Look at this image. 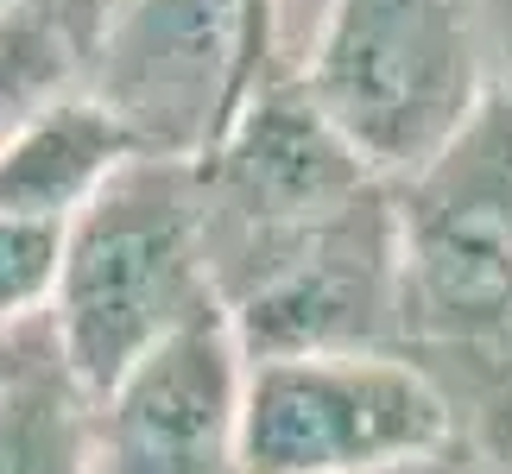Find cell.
Listing matches in <instances>:
<instances>
[{
  "mask_svg": "<svg viewBox=\"0 0 512 474\" xmlns=\"http://www.w3.org/2000/svg\"><path fill=\"white\" fill-rule=\"evenodd\" d=\"M462 443L443 386L405 354L247 361L241 474H373Z\"/></svg>",
  "mask_w": 512,
  "mask_h": 474,
  "instance_id": "obj_5",
  "label": "cell"
},
{
  "mask_svg": "<svg viewBox=\"0 0 512 474\" xmlns=\"http://www.w3.org/2000/svg\"><path fill=\"white\" fill-rule=\"evenodd\" d=\"M102 0H19L0 7V152L51 102L83 89Z\"/></svg>",
  "mask_w": 512,
  "mask_h": 474,
  "instance_id": "obj_9",
  "label": "cell"
},
{
  "mask_svg": "<svg viewBox=\"0 0 512 474\" xmlns=\"http://www.w3.org/2000/svg\"><path fill=\"white\" fill-rule=\"evenodd\" d=\"M272 83L253 0H102L83 95L140 158L203 165Z\"/></svg>",
  "mask_w": 512,
  "mask_h": 474,
  "instance_id": "obj_4",
  "label": "cell"
},
{
  "mask_svg": "<svg viewBox=\"0 0 512 474\" xmlns=\"http://www.w3.org/2000/svg\"><path fill=\"white\" fill-rule=\"evenodd\" d=\"M32 329V323H26ZM26 329H0V380H7V367L19 361V348H26Z\"/></svg>",
  "mask_w": 512,
  "mask_h": 474,
  "instance_id": "obj_12",
  "label": "cell"
},
{
  "mask_svg": "<svg viewBox=\"0 0 512 474\" xmlns=\"http://www.w3.org/2000/svg\"><path fill=\"white\" fill-rule=\"evenodd\" d=\"M57 266H64V228L0 209V329H26L51 310Z\"/></svg>",
  "mask_w": 512,
  "mask_h": 474,
  "instance_id": "obj_10",
  "label": "cell"
},
{
  "mask_svg": "<svg viewBox=\"0 0 512 474\" xmlns=\"http://www.w3.org/2000/svg\"><path fill=\"white\" fill-rule=\"evenodd\" d=\"M89 411L95 399L38 316L0 380V474H89Z\"/></svg>",
  "mask_w": 512,
  "mask_h": 474,
  "instance_id": "obj_8",
  "label": "cell"
},
{
  "mask_svg": "<svg viewBox=\"0 0 512 474\" xmlns=\"http://www.w3.org/2000/svg\"><path fill=\"white\" fill-rule=\"evenodd\" d=\"M279 13H285V0H279ZM272 45H279V38H272Z\"/></svg>",
  "mask_w": 512,
  "mask_h": 474,
  "instance_id": "obj_15",
  "label": "cell"
},
{
  "mask_svg": "<svg viewBox=\"0 0 512 474\" xmlns=\"http://www.w3.org/2000/svg\"><path fill=\"white\" fill-rule=\"evenodd\" d=\"M247 354L222 304L184 323L89 411V474H241Z\"/></svg>",
  "mask_w": 512,
  "mask_h": 474,
  "instance_id": "obj_6",
  "label": "cell"
},
{
  "mask_svg": "<svg viewBox=\"0 0 512 474\" xmlns=\"http://www.w3.org/2000/svg\"><path fill=\"white\" fill-rule=\"evenodd\" d=\"M0 7H19V0H0Z\"/></svg>",
  "mask_w": 512,
  "mask_h": 474,
  "instance_id": "obj_14",
  "label": "cell"
},
{
  "mask_svg": "<svg viewBox=\"0 0 512 474\" xmlns=\"http://www.w3.org/2000/svg\"><path fill=\"white\" fill-rule=\"evenodd\" d=\"M133 158H140L133 140L76 89L64 102H51L0 152V209L26 215V222L70 228L108 190V177L121 165H133Z\"/></svg>",
  "mask_w": 512,
  "mask_h": 474,
  "instance_id": "obj_7",
  "label": "cell"
},
{
  "mask_svg": "<svg viewBox=\"0 0 512 474\" xmlns=\"http://www.w3.org/2000/svg\"><path fill=\"white\" fill-rule=\"evenodd\" d=\"M373 474H500L487 456H475L468 443H449V449H430V456H405L392 468H373Z\"/></svg>",
  "mask_w": 512,
  "mask_h": 474,
  "instance_id": "obj_11",
  "label": "cell"
},
{
  "mask_svg": "<svg viewBox=\"0 0 512 474\" xmlns=\"http://www.w3.org/2000/svg\"><path fill=\"white\" fill-rule=\"evenodd\" d=\"M215 310L209 215L196 165L133 158L64 228V266L45 329L89 399Z\"/></svg>",
  "mask_w": 512,
  "mask_h": 474,
  "instance_id": "obj_3",
  "label": "cell"
},
{
  "mask_svg": "<svg viewBox=\"0 0 512 474\" xmlns=\"http://www.w3.org/2000/svg\"><path fill=\"white\" fill-rule=\"evenodd\" d=\"M291 76L373 177L405 184L512 83L500 0H285L272 83Z\"/></svg>",
  "mask_w": 512,
  "mask_h": 474,
  "instance_id": "obj_1",
  "label": "cell"
},
{
  "mask_svg": "<svg viewBox=\"0 0 512 474\" xmlns=\"http://www.w3.org/2000/svg\"><path fill=\"white\" fill-rule=\"evenodd\" d=\"M253 7H260V26H266V45H272V38H279V0H253Z\"/></svg>",
  "mask_w": 512,
  "mask_h": 474,
  "instance_id": "obj_13",
  "label": "cell"
},
{
  "mask_svg": "<svg viewBox=\"0 0 512 474\" xmlns=\"http://www.w3.org/2000/svg\"><path fill=\"white\" fill-rule=\"evenodd\" d=\"M399 354L443 386L462 443L512 456V83L437 165L392 184Z\"/></svg>",
  "mask_w": 512,
  "mask_h": 474,
  "instance_id": "obj_2",
  "label": "cell"
}]
</instances>
